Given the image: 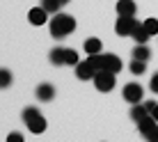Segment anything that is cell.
<instances>
[{
  "label": "cell",
  "instance_id": "2e32d148",
  "mask_svg": "<svg viewBox=\"0 0 158 142\" xmlns=\"http://www.w3.org/2000/svg\"><path fill=\"white\" fill-rule=\"evenodd\" d=\"M131 37L135 39V44H147V41H149V37H151V35H149V30L144 28V23H140L138 28L133 30V35H131Z\"/></svg>",
  "mask_w": 158,
  "mask_h": 142
},
{
  "label": "cell",
  "instance_id": "ac0fdd59",
  "mask_svg": "<svg viewBox=\"0 0 158 142\" xmlns=\"http://www.w3.org/2000/svg\"><path fill=\"white\" fill-rule=\"evenodd\" d=\"M131 73H133V76H142L144 73V71H147V62H144V60H131Z\"/></svg>",
  "mask_w": 158,
  "mask_h": 142
},
{
  "label": "cell",
  "instance_id": "484cf974",
  "mask_svg": "<svg viewBox=\"0 0 158 142\" xmlns=\"http://www.w3.org/2000/svg\"><path fill=\"white\" fill-rule=\"evenodd\" d=\"M147 140H151V142H158V126L154 128V133H151V135H149Z\"/></svg>",
  "mask_w": 158,
  "mask_h": 142
},
{
  "label": "cell",
  "instance_id": "5bb4252c",
  "mask_svg": "<svg viewBox=\"0 0 158 142\" xmlns=\"http://www.w3.org/2000/svg\"><path fill=\"white\" fill-rule=\"evenodd\" d=\"M71 0H41V5H44V9H46L48 14H57L60 9L64 7V5H69Z\"/></svg>",
  "mask_w": 158,
  "mask_h": 142
},
{
  "label": "cell",
  "instance_id": "52a82bcc",
  "mask_svg": "<svg viewBox=\"0 0 158 142\" xmlns=\"http://www.w3.org/2000/svg\"><path fill=\"white\" fill-rule=\"evenodd\" d=\"M115 9H117V16H135V14H138V5H135V0H119Z\"/></svg>",
  "mask_w": 158,
  "mask_h": 142
},
{
  "label": "cell",
  "instance_id": "44dd1931",
  "mask_svg": "<svg viewBox=\"0 0 158 142\" xmlns=\"http://www.w3.org/2000/svg\"><path fill=\"white\" fill-rule=\"evenodd\" d=\"M144 28L149 30V35H158V19H147Z\"/></svg>",
  "mask_w": 158,
  "mask_h": 142
},
{
  "label": "cell",
  "instance_id": "e0dca14e",
  "mask_svg": "<svg viewBox=\"0 0 158 142\" xmlns=\"http://www.w3.org/2000/svg\"><path fill=\"white\" fill-rule=\"evenodd\" d=\"M131 55H133L135 60H144V62H147V60L151 57V51L144 46V44H138V46L133 48V53H131Z\"/></svg>",
  "mask_w": 158,
  "mask_h": 142
},
{
  "label": "cell",
  "instance_id": "30bf717a",
  "mask_svg": "<svg viewBox=\"0 0 158 142\" xmlns=\"http://www.w3.org/2000/svg\"><path fill=\"white\" fill-rule=\"evenodd\" d=\"M156 126H158V122L154 119V115H147L142 122H138V128H140V133H142V138H149Z\"/></svg>",
  "mask_w": 158,
  "mask_h": 142
},
{
  "label": "cell",
  "instance_id": "9c48e42d",
  "mask_svg": "<svg viewBox=\"0 0 158 142\" xmlns=\"http://www.w3.org/2000/svg\"><path fill=\"white\" fill-rule=\"evenodd\" d=\"M94 73H96L94 67H92L87 60L76 64V78H80V80H92V78H94Z\"/></svg>",
  "mask_w": 158,
  "mask_h": 142
},
{
  "label": "cell",
  "instance_id": "9a60e30c",
  "mask_svg": "<svg viewBox=\"0 0 158 142\" xmlns=\"http://www.w3.org/2000/svg\"><path fill=\"white\" fill-rule=\"evenodd\" d=\"M64 51L67 48L62 46H55L51 53H48V60H51V64H55V67H64Z\"/></svg>",
  "mask_w": 158,
  "mask_h": 142
},
{
  "label": "cell",
  "instance_id": "277c9868",
  "mask_svg": "<svg viewBox=\"0 0 158 142\" xmlns=\"http://www.w3.org/2000/svg\"><path fill=\"white\" fill-rule=\"evenodd\" d=\"M115 76L117 73H112V71H96L92 80H94V85H96L99 92H110L112 87H115Z\"/></svg>",
  "mask_w": 158,
  "mask_h": 142
},
{
  "label": "cell",
  "instance_id": "7402d4cb",
  "mask_svg": "<svg viewBox=\"0 0 158 142\" xmlns=\"http://www.w3.org/2000/svg\"><path fill=\"white\" fill-rule=\"evenodd\" d=\"M37 115H39V110H37V108H25V110H23V115H21V117H23V122H28V119H32V117H37Z\"/></svg>",
  "mask_w": 158,
  "mask_h": 142
},
{
  "label": "cell",
  "instance_id": "4fadbf2b",
  "mask_svg": "<svg viewBox=\"0 0 158 142\" xmlns=\"http://www.w3.org/2000/svg\"><path fill=\"white\" fill-rule=\"evenodd\" d=\"M83 48H85V53H87V55H96V53H101L103 44H101L99 37H89V39H85Z\"/></svg>",
  "mask_w": 158,
  "mask_h": 142
},
{
  "label": "cell",
  "instance_id": "ffe728a7",
  "mask_svg": "<svg viewBox=\"0 0 158 142\" xmlns=\"http://www.w3.org/2000/svg\"><path fill=\"white\" fill-rule=\"evenodd\" d=\"M64 64H78V53L73 51V48H67V51H64Z\"/></svg>",
  "mask_w": 158,
  "mask_h": 142
},
{
  "label": "cell",
  "instance_id": "3957f363",
  "mask_svg": "<svg viewBox=\"0 0 158 142\" xmlns=\"http://www.w3.org/2000/svg\"><path fill=\"white\" fill-rule=\"evenodd\" d=\"M140 25V21L135 16H117V23H115V32L119 37H131L133 30Z\"/></svg>",
  "mask_w": 158,
  "mask_h": 142
},
{
  "label": "cell",
  "instance_id": "7a4b0ae2",
  "mask_svg": "<svg viewBox=\"0 0 158 142\" xmlns=\"http://www.w3.org/2000/svg\"><path fill=\"white\" fill-rule=\"evenodd\" d=\"M87 62L94 67V71H112V73H119L122 71V60L117 55H110V53H96V55H89Z\"/></svg>",
  "mask_w": 158,
  "mask_h": 142
},
{
  "label": "cell",
  "instance_id": "5b68a950",
  "mask_svg": "<svg viewBox=\"0 0 158 142\" xmlns=\"http://www.w3.org/2000/svg\"><path fill=\"white\" fill-rule=\"evenodd\" d=\"M122 96H124V101H128V103H140L142 96H144V90H142L140 83H126L124 90H122Z\"/></svg>",
  "mask_w": 158,
  "mask_h": 142
},
{
  "label": "cell",
  "instance_id": "8fae6325",
  "mask_svg": "<svg viewBox=\"0 0 158 142\" xmlns=\"http://www.w3.org/2000/svg\"><path fill=\"white\" fill-rule=\"evenodd\" d=\"M25 124H28V131H30V133H35V135L44 133V131H46V126H48V124H46V119L41 117V112L37 115V117L28 119V122H25Z\"/></svg>",
  "mask_w": 158,
  "mask_h": 142
},
{
  "label": "cell",
  "instance_id": "cb8c5ba5",
  "mask_svg": "<svg viewBox=\"0 0 158 142\" xmlns=\"http://www.w3.org/2000/svg\"><path fill=\"white\" fill-rule=\"evenodd\" d=\"M7 142H23V135H21L19 131H14V133L7 135Z\"/></svg>",
  "mask_w": 158,
  "mask_h": 142
},
{
  "label": "cell",
  "instance_id": "6da1fadb",
  "mask_svg": "<svg viewBox=\"0 0 158 142\" xmlns=\"http://www.w3.org/2000/svg\"><path fill=\"white\" fill-rule=\"evenodd\" d=\"M48 28H51V37L53 39H64V37H69L71 32L76 30V19L69 14H53V19L48 21Z\"/></svg>",
  "mask_w": 158,
  "mask_h": 142
},
{
  "label": "cell",
  "instance_id": "ba28073f",
  "mask_svg": "<svg viewBox=\"0 0 158 142\" xmlns=\"http://www.w3.org/2000/svg\"><path fill=\"white\" fill-rule=\"evenodd\" d=\"M28 21H30L32 25H44V23H46V21H48V12L44 9V5H41V7H32L30 9Z\"/></svg>",
  "mask_w": 158,
  "mask_h": 142
},
{
  "label": "cell",
  "instance_id": "d6986e66",
  "mask_svg": "<svg viewBox=\"0 0 158 142\" xmlns=\"http://www.w3.org/2000/svg\"><path fill=\"white\" fill-rule=\"evenodd\" d=\"M12 80H14L12 71L9 69H0V90H7V87L12 85Z\"/></svg>",
  "mask_w": 158,
  "mask_h": 142
},
{
  "label": "cell",
  "instance_id": "d4e9b609",
  "mask_svg": "<svg viewBox=\"0 0 158 142\" xmlns=\"http://www.w3.org/2000/svg\"><path fill=\"white\" fill-rule=\"evenodd\" d=\"M144 106H147V110H149V112H154V108L158 106V103H154V101H144Z\"/></svg>",
  "mask_w": 158,
  "mask_h": 142
},
{
  "label": "cell",
  "instance_id": "603a6c76",
  "mask_svg": "<svg viewBox=\"0 0 158 142\" xmlns=\"http://www.w3.org/2000/svg\"><path fill=\"white\" fill-rule=\"evenodd\" d=\"M149 90L154 92V94H158V71L154 76H151V80H149Z\"/></svg>",
  "mask_w": 158,
  "mask_h": 142
},
{
  "label": "cell",
  "instance_id": "4316f807",
  "mask_svg": "<svg viewBox=\"0 0 158 142\" xmlns=\"http://www.w3.org/2000/svg\"><path fill=\"white\" fill-rule=\"evenodd\" d=\"M151 115H154V119H156V122H158V106L154 108V112H151Z\"/></svg>",
  "mask_w": 158,
  "mask_h": 142
},
{
  "label": "cell",
  "instance_id": "7c38bea8",
  "mask_svg": "<svg viewBox=\"0 0 158 142\" xmlns=\"http://www.w3.org/2000/svg\"><path fill=\"white\" fill-rule=\"evenodd\" d=\"M147 115H151V112L147 110V106H144L142 101H140V103H131V119H133L135 124H138V122H142Z\"/></svg>",
  "mask_w": 158,
  "mask_h": 142
},
{
  "label": "cell",
  "instance_id": "8992f818",
  "mask_svg": "<svg viewBox=\"0 0 158 142\" xmlns=\"http://www.w3.org/2000/svg\"><path fill=\"white\" fill-rule=\"evenodd\" d=\"M35 94H37V101H53L55 99V87H53L51 83H39L37 85V90H35Z\"/></svg>",
  "mask_w": 158,
  "mask_h": 142
}]
</instances>
